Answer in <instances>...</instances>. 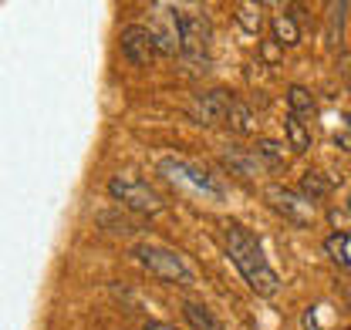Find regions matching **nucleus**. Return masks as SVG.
Listing matches in <instances>:
<instances>
[{
  "label": "nucleus",
  "mask_w": 351,
  "mask_h": 330,
  "mask_svg": "<svg viewBox=\"0 0 351 330\" xmlns=\"http://www.w3.org/2000/svg\"><path fill=\"white\" fill-rule=\"evenodd\" d=\"M219 240H223L226 256L233 259V266L240 270V277L247 280V287L254 290L257 296H274V293L280 290V277L274 273V266H270V259L263 256L257 236H254L247 226H240V223H223Z\"/></svg>",
  "instance_id": "obj_1"
},
{
  "label": "nucleus",
  "mask_w": 351,
  "mask_h": 330,
  "mask_svg": "<svg viewBox=\"0 0 351 330\" xmlns=\"http://www.w3.org/2000/svg\"><path fill=\"white\" fill-rule=\"evenodd\" d=\"M132 256H135L156 280H162V283H173V287H193V283H196V270L189 266V259L169 246L138 243V246L132 249Z\"/></svg>",
  "instance_id": "obj_2"
},
{
  "label": "nucleus",
  "mask_w": 351,
  "mask_h": 330,
  "mask_svg": "<svg viewBox=\"0 0 351 330\" xmlns=\"http://www.w3.org/2000/svg\"><path fill=\"white\" fill-rule=\"evenodd\" d=\"M176 17V34H179V54L196 64V68H206L210 61V21L196 10H182V7H173Z\"/></svg>",
  "instance_id": "obj_3"
},
{
  "label": "nucleus",
  "mask_w": 351,
  "mask_h": 330,
  "mask_svg": "<svg viewBox=\"0 0 351 330\" xmlns=\"http://www.w3.org/2000/svg\"><path fill=\"white\" fill-rule=\"evenodd\" d=\"M108 196L119 203V206L132 209V212H142V216H152V212H159V209L166 206L162 203V196L145 182V179H138V175H115L112 182H108Z\"/></svg>",
  "instance_id": "obj_4"
},
{
  "label": "nucleus",
  "mask_w": 351,
  "mask_h": 330,
  "mask_svg": "<svg viewBox=\"0 0 351 330\" xmlns=\"http://www.w3.org/2000/svg\"><path fill=\"white\" fill-rule=\"evenodd\" d=\"M263 196H267V206L274 209L277 216H284L291 226H311L314 223V203H307L301 192H294V189H287V186H280V182H270L267 189H263Z\"/></svg>",
  "instance_id": "obj_5"
},
{
  "label": "nucleus",
  "mask_w": 351,
  "mask_h": 330,
  "mask_svg": "<svg viewBox=\"0 0 351 330\" xmlns=\"http://www.w3.org/2000/svg\"><path fill=\"white\" fill-rule=\"evenodd\" d=\"M162 172L179 182V186H189V189H196V192H203V196H213L219 199L223 196V182H219L213 172H206L203 165L189 162V159H166L162 162Z\"/></svg>",
  "instance_id": "obj_6"
},
{
  "label": "nucleus",
  "mask_w": 351,
  "mask_h": 330,
  "mask_svg": "<svg viewBox=\"0 0 351 330\" xmlns=\"http://www.w3.org/2000/svg\"><path fill=\"white\" fill-rule=\"evenodd\" d=\"M122 54H125V61L135 64V68H149L156 58H159V51H156V41H152V34H149V27L145 24H129L125 31H122Z\"/></svg>",
  "instance_id": "obj_7"
},
{
  "label": "nucleus",
  "mask_w": 351,
  "mask_h": 330,
  "mask_svg": "<svg viewBox=\"0 0 351 330\" xmlns=\"http://www.w3.org/2000/svg\"><path fill=\"white\" fill-rule=\"evenodd\" d=\"M230 101H233V94H230V91H223V88L203 91V94H196V101H193V118H196V122H203V125L226 122Z\"/></svg>",
  "instance_id": "obj_8"
},
{
  "label": "nucleus",
  "mask_w": 351,
  "mask_h": 330,
  "mask_svg": "<svg viewBox=\"0 0 351 330\" xmlns=\"http://www.w3.org/2000/svg\"><path fill=\"white\" fill-rule=\"evenodd\" d=\"M219 162L226 165L233 175H240V179H257V175H261V168H263V162L254 155V152L237 149V145L223 149V152H219Z\"/></svg>",
  "instance_id": "obj_9"
},
{
  "label": "nucleus",
  "mask_w": 351,
  "mask_h": 330,
  "mask_svg": "<svg viewBox=\"0 0 351 330\" xmlns=\"http://www.w3.org/2000/svg\"><path fill=\"white\" fill-rule=\"evenodd\" d=\"M182 317L189 320L193 330H223V324L213 317V310L206 303H199V300H186L182 303Z\"/></svg>",
  "instance_id": "obj_10"
},
{
  "label": "nucleus",
  "mask_w": 351,
  "mask_h": 330,
  "mask_svg": "<svg viewBox=\"0 0 351 330\" xmlns=\"http://www.w3.org/2000/svg\"><path fill=\"white\" fill-rule=\"evenodd\" d=\"M284 138H287V145L298 152V155H304L307 149L314 145V135H311V128H307L298 115H287L284 118Z\"/></svg>",
  "instance_id": "obj_11"
},
{
  "label": "nucleus",
  "mask_w": 351,
  "mask_h": 330,
  "mask_svg": "<svg viewBox=\"0 0 351 330\" xmlns=\"http://www.w3.org/2000/svg\"><path fill=\"white\" fill-rule=\"evenodd\" d=\"M270 41L277 44V47H294V44H301V27H298V21L291 17V14H280V17H274V24H270Z\"/></svg>",
  "instance_id": "obj_12"
},
{
  "label": "nucleus",
  "mask_w": 351,
  "mask_h": 330,
  "mask_svg": "<svg viewBox=\"0 0 351 330\" xmlns=\"http://www.w3.org/2000/svg\"><path fill=\"white\" fill-rule=\"evenodd\" d=\"M226 125H230L233 131H240V135H250V131L257 128V118H254V108H250L247 101L233 98V101H230V112H226Z\"/></svg>",
  "instance_id": "obj_13"
},
{
  "label": "nucleus",
  "mask_w": 351,
  "mask_h": 330,
  "mask_svg": "<svg viewBox=\"0 0 351 330\" xmlns=\"http://www.w3.org/2000/svg\"><path fill=\"white\" fill-rule=\"evenodd\" d=\"M331 189H335V182H331L324 172H304V175H301V189H298V192L304 196L307 203H317V199H324Z\"/></svg>",
  "instance_id": "obj_14"
},
{
  "label": "nucleus",
  "mask_w": 351,
  "mask_h": 330,
  "mask_svg": "<svg viewBox=\"0 0 351 330\" xmlns=\"http://www.w3.org/2000/svg\"><path fill=\"white\" fill-rule=\"evenodd\" d=\"M287 105H291V115H298L301 122L317 112V101H314V94L307 91L304 84H291L287 88Z\"/></svg>",
  "instance_id": "obj_15"
},
{
  "label": "nucleus",
  "mask_w": 351,
  "mask_h": 330,
  "mask_svg": "<svg viewBox=\"0 0 351 330\" xmlns=\"http://www.w3.org/2000/svg\"><path fill=\"white\" fill-rule=\"evenodd\" d=\"M324 249H328V256H331L338 266L351 270V233H345V229L331 233V236L324 240Z\"/></svg>",
  "instance_id": "obj_16"
},
{
  "label": "nucleus",
  "mask_w": 351,
  "mask_h": 330,
  "mask_svg": "<svg viewBox=\"0 0 351 330\" xmlns=\"http://www.w3.org/2000/svg\"><path fill=\"white\" fill-rule=\"evenodd\" d=\"M237 21L247 34H261L263 27V14H261V3H237Z\"/></svg>",
  "instance_id": "obj_17"
},
{
  "label": "nucleus",
  "mask_w": 351,
  "mask_h": 330,
  "mask_svg": "<svg viewBox=\"0 0 351 330\" xmlns=\"http://www.w3.org/2000/svg\"><path fill=\"white\" fill-rule=\"evenodd\" d=\"M345 10H348V3H328V41L331 44H341Z\"/></svg>",
  "instance_id": "obj_18"
},
{
  "label": "nucleus",
  "mask_w": 351,
  "mask_h": 330,
  "mask_svg": "<svg viewBox=\"0 0 351 330\" xmlns=\"http://www.w3.org/2000/svg\"><path fill=\"white\" fill-rule=\"evenodd\" d=\"M254 155H261L270 168H277V165L284 162V145L274 142V138H257V152H254Z\"/></svg>",
  "instance_id": "obj_19"
},
{
  "label": "nucleus",
  "mask_w": 351,
  "mask_h": 330,
  "mask_svg": "<svg viewBox=\"0 0 351 330\" xmlns=\"http://www.w3.org/2000/svg\"><path fill=\"white\" fill-rule=\"evenodd\" d=\"M101 223H108L105 229H112V233H122V236H129V233H135V229H138L129 216H119V212H101Z\"/></svg>",
  "instance_id": "obj_20"
},
{
  "label": "nucleus",
  "mask_w": 351,
  "mask_h": 330,
  "mask_svg": "<svg viewBox=\"0 0 351 330\" xmlns=\"http://www.w3.org/2000/svg\"><path fill=\"white\" fill-rule=\"evenodd\" d=\"M348 122H345V128L341 131H335V145L341 149V152H351V115H345Z\"/></svg>",
  "instance_id": "obj_21"
},
{
  "label": "nucleus",
  "mask_w": 351,
  "mask_h": 330,
  "mask_svg": "<svg viewBox=\"0 0 351 330\" xmlns=\"http://www.w3.org/2000/svg\"><path fill=\"white\" fill-rule=\"evenodd\" d=\"M142 330H179V327L166 324V320H145V324H142Z\"/></svg>",
  "instance_id": "obj_22"
},
{
  "label": "nucleus",
  "mask_w": 351,
  "mask_h": 330,
  "mask_svg": "<svg viewBox=\"0 0 351 330\" xmlns=\"http://www.w3.org/2000/svg\"><path fill=\"white\" fill-rule=\"evenodd\" d=\"M263 58H267L270 64H277V44H274V41L263 44Z\"/></svg>",
  "instance_id": "obj_23"
},
{
  "label": "nucleus",
  "mask_w": 351,
  "mask_h": 330,
  "mask_svg": "<svg viewBox=\"0 0 351 330\" xmlns=\"http://www.w3.org/2000/svg\"><path fill=\"white\" fill-rule=\"evenodd\" d=\"M348 209H351V199H348Z\"/></svg>",
  "instance_id": "obj_24"
}]
</instances>
